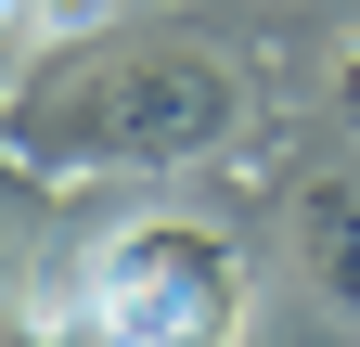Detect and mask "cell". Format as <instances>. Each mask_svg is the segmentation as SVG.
I'll list each match as a JSON object with an SVG mask.
<instances>
[{
	"mask_svg": "<svg viewBox=\"0 0 360 347\" xmlns=\"http://www.w3.org/2000/svg\"><path fill=\"white\" fill-rule=\"evenodd\" d=\"M65 347H245V244L180 206L116 219L77 257Z\"/></svg>",
	"mask_w": 360,
	"mask_h": 347,
	"instance_id": "7a4b0ae2",
	"label": "cell"
},
{
	"mask_svg": "<svg viewBox=\"0 0 360 347\" xmlns=\"http://www.w3.org/2000/svg\"><path fill=\"white\" fill-rule=\"evenodd\" d=\"M335 116L360 129V39H347V65H335Z\"/></svg>",
	"mask_w": 360,
	"mask_h": 347,
	"instance_id": "277c9868",
	"label": "cell"
},
{
	"mask_svg": "<svg viewBox=\"0 0 360 347\" xmlns=\"http://www.w3.org/2000/svg\"><path fill=\"white\" fill-rule=\"evenodd\" d=\"M296 257H309V283L360 322V181H309L296 193Z\"/></svg>",
	"mask_w": 360,
	"mask_h": 347,
	"instance_id": "3957f363",
	"label": "cell"
},
{
	"mask_svg": "<svg viewBox=\"0 0 360 347\" xmlns=\"http://www.w3.org/2000/svg\"><path fill=\"white\" fill-rule=\"evenodd\" d=\"M245 129V65L193 26H116L77 39L39 77H13L0 103V155L26 181H90V167H129V181H180V167L232 155Z\"/></svg>",
	"mask_w": 360,
	"mask_h": 347,
	"instance_id": "6da1fadb",
	"label": "cell"
}]
</instances>
